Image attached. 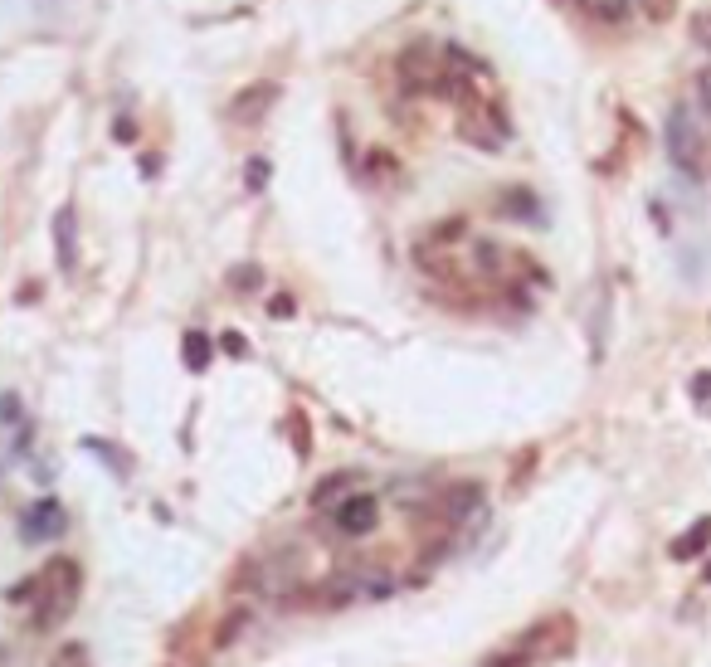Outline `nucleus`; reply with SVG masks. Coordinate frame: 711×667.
<instances>
[{
  "label": "nucleus",
  "mask_w": 711,
  "mask_h": 667,
  "mask_svg": "<svg viewBox=\"0 0 711 667\" xmlns=\"http://www.w3.org/2000/svg\"><path fill=\"white\" fill-rule=\"evenodd\" d=\"M565 653H575V619L570 614H551V619H536L531 629H522L507 648H497L487 667H531V663H556Z\"/></svg>",
  "instance_id": "nucleus-1"
},
{
  "label": "nucleus",
  "mask_w": 711,
  "mask_h": 667,
  "mask_svg": "<svg viewBox=\"0 0 711 667\" xmlns=\"http://www.w3.org/2000/svg\"><path fill=\"white\" fill-rule=\"evenodd\" d=\"M35 629H59L69 614H74L78 594H83V565L74 556H54L44 570L35 575Z\"/></svg>",
  "instance_id": "nucleus-2"
},
{
  "label": "nucleus",
  "mask_w": 711,
  "mask_h": 667,
  "mask_svg": "<svg viewBox=\"0 0 711 667\" xmlns=\"http://www.w3.org/2000/svg\"><path fill=\"white\" fill-rule=\"evenodd\" d=\"M663 147H668V161H673L687 181H697V176L707 171L702 127H697V117H692V108H687V103H677V108L668 112V122H663Z\"/></svg>",
  "instance_id": "nucleus-3"
},
{
  "label": "nucleus",
  "mask_w": 711,
  "mask_h": 667,
  "mask_svg": "<svg viewBox=\"0 0 711 667\" xmlns=\"http://www.w3.org/2000/svg\"><path fill=\"white\" fill-rule=\"evenodd\" d=\"M395 74L405 78V88H410V93H434V83L444 78V49H439V44H429V39H414V44L400 49Z\"/></svg>",
  "instance_id": "nucleus-4"
},
{
  "label": "nucleus",
  "mask_w": 711,
  "mask_h": 667,
  "mask_svg": "<svg viewBox=\"0 0 711 667\" xmlns=\"http://www.w3.org/2000/svg\"><path fill=\"white\" fill-rule=\"evenodd\" d=\"M69 531V512H64V502L59 497H39L25 507V517H20V541L25 546H44V541H59Z\"/></svg>",
  "instance_id": "nucleus-5"
},
{
  "label": "nucleus",
  "mask_w": 711,
  "mask_h": 667,
  "mask_svg": "<svg viewBox=\"0 0 711 667\" xmlns=\"http://www.w3.org/2000/svg\"><path fill=\"white\" fill-rule=\"evenodd\" d=\"M458 137L473 142L478 151H502V142L512 137V122H507V112L502 108H473V112H463Z\"/></svg>",
  "instance_id": "nucleus-6"
},
{
  "label": "nucleus",
  "mask_w": 711,
  "mask_h": 667,
  "mask_svg": "<svg viewBox=\"0 0 711 667\" xmlns=\"http://www.w3.org/2000/svg\"><path fill=\"white\" fill-rule=\"evenodd\" d=\"M332 526H337L341 536H371L375 526H380V502H375L371 492H351V497H341L337 507H332Z\"/></svg>",
  "instance_id": "nucleus-7"
},
{
  "label": "nucleus",
  "mask_w": 711,
  "mask_h": 667,
  "mask_svg": "<svg viewBox=\"0 0 711 667\" xmlns=\"http://www.w3.org/2000/svg\"><path fill=\"white\" fill-rule=\"evenodd\" d=\"M278 83L273 78H259V83H249V88H239V98L229 103V117L239 122V127H259L263 117L273 112V103H278Z\"/></svg>",
  "instance_id": "nucleus-8"
},
{
  "label": "nucleus",
  "mask_w": 711,
  "mask_h": 667,
  "mask_svg": "<svg viewBox=\"0 0 711 667\" xmlns=\"http://www.w3.org/2000/svg\"><path fill=\"white\" fill-rule=\"evenodd\" d=\"M54 263L64 278L78 273V210L74 205H59L54 210Z\"/></svg>",
  "instance_id": "nucleus-9"
},
{
  "label": "nucleus",
  "mask_w": 711,
  "mask_h": 667,
  "mask_svg": "<svg viewBox=\"0 0 711 667\" xmlns=\"http://www.w3.org/2000/svg\"><path fill=\"white\" fill-rule=\"evenodd\" d=\"M478 507H483V487L478 482H453L444 492V517L449 521H468Z\"/></svg>",
  "instance_id": "nucleus-10"
},
{
  "label": "nucleus",
  "mask_w": 711,
  "mask_h": 667,
  "mask_svg": "<svg viewBox=\"0 0 711 667\" xmlns=\"http://www.w3.org/2000/svg\"><path fill=\"white\" fill-rule=\"evenodd\" d=\"M497 215L502 220H522V224H541V200L531 195V190H502V200H497Z\"/></svg>",
  "instance_id": "nucleus-11"
},
{
  "label": "nucleus",
  "mask_w": 711,
  "mask_h": 667,
  "mask_svg": "<svg viewBox=\"0 0 711 667\" xmlns=\"http://www.w3.org/2000/svg\"><path fill=\"white\" fill-rule=\"evenodd\" d=\"M711 546V517H702V521H692L682 536L673 541V560H692V556H702Z\"/></svg>",
  "instance_id": "nucleus-12"
},
{
  "label": "nucleus",
  "mask_w": 711,
  "mask_h": 667,
  "mask_svg": "<svg viewBox=\"0 0 711 667\" xmlns=\"http://www.w3.org/2000/svg\"><path fill=\"white\" fill-rule=\"evenodd\" d=\"M351 487H356V473H332V478H322L312 487V507H337L341 497H351Z\"/></svg>",
  "instance_id": "nucleus-13"
},
{
  "label": "nucleus",
  "mask_w": 711,
  "mask_h": 667,
  "mask_svg": "<svg viewBox=\"0 0 711 667\" xmlns=\"http://www.w3.org/2000/svg\"><path fill=\"white\" fill-rule=\"evenodd\" d=\"M585 15H595L604 25H624L629 15H634V0H575Z\"/></svg>",
  "instance_id": "nucleus-14"
},
{
  "label": "nucleus",
  "mask_w": 711,
  "mask_h": 667,
  "mask_svg": "<svg viewBox=\"0 0 711 667\" xmlns=\"http://www.w3.org/2000/svg\"><path fill=\"white\" fill-rule=\"evenodd\" d=\"M210 356H215V346H210V336L205 332L181 336V361H186V371H205V366H210Z\"/></svg>",
  "instance_id": "nucleus-15"
},
{
  "label": "nucleus",
  "mask_w": 711,
  "mask_h": 667,
  "mask_svg": "<svg viewBox=\"0 0 711 667\" xmlns=\"http://www.w3.org/2000/svg\"><path fill=\"white\" fill-rule=\"evenodd\" d=\"M83 448H88V453H98V458L108 463V473H117V478H127V473H132V458H127V453H117L113 444H103V439H83Z\"/></svg>",
  "instance_id": "nucleus-16"
},
{
  "label": "nucleus",
  "mask_w": 711,
  "mask_h": 667,
  "mask_svg": "<svg viewBox=\"0 0 711 667\" xmlns=\"http://www.w3.org/2000/svg\"><path fill=\"white\" fill-rule=\"evenodd\" d=\"M473 259H478L483 273H497V268H502V249H497L492 239H473Z\"/></svg>",
  "instance_id": "nucleus-17"
},
{
  "label": "nucleus",
  "mask_w": 711,
  "mask_h": 667,
  "mask_svg": "<svg viewBox=\"0 0 711 667\" xmlns=\"http://www.w3.org/2000/svg\"><path fill=\"white\" fill-rule=\"evenodd\" d=\"M259 283H263L259 263H244V268H234V273H229V288H239V293H254Z\"/></svg>",
  "instance_id": "nucleus-18"
},
{
  "label": "nucleus",
  "mask_w": 711,
  "mask_h": 667,
  "mask_svg": "<svg viewBox=\"0 0 711 667\" xmlns=\"http://www.w3.org/2000/svg\"><path fill=\"white\" fill-rule=\"evenodd\" d=\"M244 629H249V614H244V609H234V614H225V624H220V638H215V643L229 648V643H234V633H244Z\"/></svg>",
  "instance_id": "nucleus-19"
},
{
  "label": "nucleus",
  "mask_w": 711,
  "mask_h": 667,
  "mask_svg": "<svg viewBox=\"0 0 711 667\" xmlns=\"http://www.w3.org/2000/svg\"><path fill=\"white\" fill-rule=\"evenodd\" d=\"M687 30H692V44H697V49H707V54H711V10H697Z\"/></svg>",
  "instance_id": "nucleus-20"
},
{
  "label": "nucleus",
  "mask_w": 711,
  "mask_h": 667,
  "mask_svg": "<svg viewBox=\"0 0 711 667\" xmlns=\"http://www.w3.org/2000/svg\"><path fill=\"white\" fill-rule=\"evenodd\" d=\"M692 400H697V409H711V371L692 375Z\"/></svg>",
  "instance_id": "nucleus-21"
},
{
  "label": "nucleus",
  "mask_w": 711,
  "mask_h": 667,
  "mask_svg": "<svg viewBox=\"0 0 711 667\" xmlns=\"http://www.w3.org/2000/svg\"><path fill=\"white\" fill-rule=\"evenodd\" d=\"M692 93H697V108L711 117V69H702V74L692 78Z\"/></svg>",
  "instance_id": "nucleus-22"
},
{
  "label": "nucleus",
  "mask_w": 711,
  "mask_h": 667,
  "mask_svg": "<svg viewBox=\"0 0 711 667\" xmlns=\"http://www.w3.org/2000/svg\"><path fill=\"white\" fill-rule=\"evenodd\" d=\"M113 142H122V147H132V142H137V122H132V117H117L113 122Z\"/></svg>",
  "instance_id": "nucleus-23"
},
{
  "label": "nucleus",
  "mask_w": 711,
  "mask_h": 667,
  "mask_svg": "<svg viewBox=\"0 0 711 667\" xmlns=\"http://www.w3.org/2000/svg\"><path fill=\"white\" fill-rule=\"evenodd\" d=\"M288 429H293V448L307 458V419H302V414H288Z\"/></svg>",
  "instance_id": "nucleus-24"
},
{
  "label": "nucleus",
  "mask_w": 711,
  "mask_h": 667,
  "mask_svg": "<svg viewBox=\"0 0 711 667\" xmlns=\"http://www.w3.org/2000/svg\"><path fill=\"white\" fill-rule=\"evenodd\" d=\"M263 181H268V161L254 156V161H249V190H263Z\"/></svg>",
  "instance_id": "nucleus-25"
},
{
  "label": "nucleus",
  "mask_w": 711,
  "mask_h": 667,
  "mask_svg": "<svg viewBox=\"0 0 711 667\" xmlns=\"http://www.w3.org/2000/svg\"><path fill=\"white\" fill-rule=\"evenodd\" d=\"M220 346H225L229 356H249V341H244L239 332H225V336H220Z\"/></svg>",
  "instance_id": "nucleus-26"
},
{
  "label": "nucleus",
  "mask_w": 711,
  "mask_h": 667,
  "mask_svg": "<svg viewBox=\"0 0 711 667\" xmlns=\"http://www.w3.org/2000/svg\"><path fill=\"white\" fill-rule=\"evenodd\" d=\"M54 667H83V648H78V643H69V648L54 658Z\"/></svg>",
  "instance_id": "nucleus-27"
},
{
  "label": "nucleus",
  "mask_w": 711,
  "mask_h": 667,
  "mask_svg": "<svg viewBox=\"0 0 711 667\" xmlns=\"http://www.w3.org/2000/svg\"><path fill=\"white\" fill-rule=\"evenodd\" d=\"M268 312H273V317H293V297H273Z\"/></svg>",
  "instance_id": "nucleus-28"
},
{
  "label": "nucleus",
  "mask_w": 711,
  "mask_h": 667,
  "mask_svg": "<svg viewBox=\"0 0 711 667\" xmlns=\"http://www.w3.org/2000/svg\"><path fill=\"white\" fill-rule=\"evenodd\" d=\"M5 458H10V448H5V434H0V478H5Z\"/></svg>",
  "instance_id": "nucleus-29"
},
{
  "label": "nucleus",
  "mask_w": 711,
  "mask_h": 667,
  "mask_svg": "<svg viewBox=\"0 0 711 667\" xmlns=\"http://www.w3.org/2000/svg\"><path fill=\"white\" fill-rule=\"evenodd\" d=\"M707 585H711V565H707Z\"/></svg>",
  "instance_id": "nucleus-30"
}]
</instances>
